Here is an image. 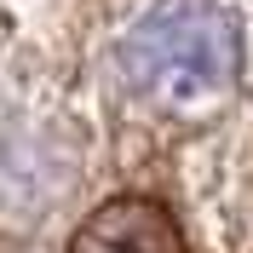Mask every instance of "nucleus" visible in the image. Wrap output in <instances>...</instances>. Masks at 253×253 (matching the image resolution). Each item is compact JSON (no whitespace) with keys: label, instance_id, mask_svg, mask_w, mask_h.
Masks as SVG:
<instances>
[{"label":"nucleus","instance_id":"1","mask_svg":"<svg viewBox=\"0 0 253 253\" xmlns=\"http://www.w3.org/2000/svg\"><path fill=\"white\" fill-rule=\"evenodd\" d=\"M75 253H184L167 213L150 202H115L92 213V224L75 236Z\"/></svg>","mask_w":253,"mask_h":253}]
</instances>
